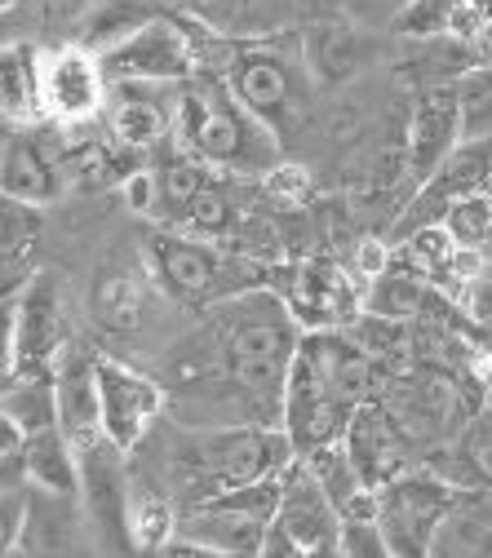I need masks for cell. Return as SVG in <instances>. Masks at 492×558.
I'll return each instance as SVG.
<instances>
[{
    "label": "cell",
    "mask_w": 492,
    "mask_h": 558,
    "mask_svg": "<svg viewBox=\"0 0 492 558\" xmlns=\"http://www.w3.org/2000/svg\"><path fill=\"white\" fill-rule=\"evenodd\" d=\"M302 324L271 284L223 298L160 360L169 416L182 426H279Z\"/></svg>",
    "instance_id": "obj_1"
},
{
    "label": "cell",
    "mask_w": 492,
    "mask_h": 558,
    "mask_svg": "<svg viewBox=\"0 0 492 558\" xmlns=\"http://www.w3.org/2000/svg\"><path fill=\"white\" fill-rule=\"evenodd\" d=\"M461 14V0H408L404 10L391 14L386 32L395 40H431V36H453Z\"/></svg>",
    "instance_id": "obj_33"
},
{
    "label": "cell",
    "mask_w": 492,
    "mask_h": 558,
    "mask_svg": "<svg viewBox=\"0 0 492 558\" xmlns=\"http://www.w3.org/2000/svg\"><path fill=\"white\" fill-rule=\"evenodd\" d=\"M143 156L147 151L120 143L111 129L107 137H85V143L67 137V169H72V186L81 191H120L133 169H143Z\"/></svg>",
    "instance_id": "obj_27"
},
{
    "label": "cell",
    "mask_w": 492,
    "mask_h": 558,
    "mask_svg": "<svg viewBox=\"0 0 492 558\" xmlns=\"http://www.w3.org/2000/svg\"><path fill=\"white\" fill-rule=\"evenodd\" d=\"M337 554H346V558H391V545H386V532H382L377 519H346Z\"/></svg>",
    "instance_id": "obj_37"
},
{
    "label": "cell",
    "mask_w": 492,
    "mask_h": 558,
    "mask_svg": "<svg viewBox=\"0 0 492 558\" xmlns=\"http://www.w3.org/2000/svg\"><path fill=\"white\" fill-rule=\"evenodd\" d=\"M223 76H227L231 94L285 147L298 143L302 133H311V124L320 116V85L307 66L298 27L266 36V40H240Z\"/></svg>",
    "instance_id": "obj_5"
},
{
    "label": "cell",
    "mask_w": 492,
    "mask_h": 558,
    "mask_svg": "<svg viewBox=\"0 0 492 558\" xmlns=\"http://www.w3.org/2000/svg\"><path fill=\"white\" fill-rule=\"evenodd\" d=\"M156 14H160L156 0H89V10L81 14L76 27V45L107 53L120 40H129L137 27H147Z\"/></svg>",
    "instance_id": "obj_29"
},
{
    "label": "cell",
    "mask_w": 492,
    "mask_h": 558,
    "mask_svg": "<svg viewBox=\"0 0 492 558\" xmlns=\"http://www.w3.org/2000/svg\"><path fill=\"white\" fill-rule=\"evenodd\" d=\"M40 204H27L19 195L0 191V293H5L10 279H27V257L40 244Z\"/></svg>",
    "instance_id": "obj_31"
},
{
    "label": "cell",
    "mask_w": 492,
    "mask_h": 558,
    "mask_svg": "<svg viewBox=\"0 0 492 558\" xmlns=\"http://www.w3.org/2000/svg\"><path fill=\"white\" fill-rule=\"evenodd\" d=\"M0 120L32 129L49 120L45 107V53L32 40L0 45Z\"/></svg>",
    "instance_id": "obj_25"
},
{
    "label": "cell",
    "mask_w": 492,
    "mask_h": 558,
    "mask_svg": "<svg viewBox=\"0 0 492 558\" xmlns=\"http://www.w3.org/2000/svg\"><path fill=\"white\" fill-rule=\"evenodd\" d=\"M444 227L457 240V248H492V199H488V191L457 195L444 214Z\"/></svg>",
    "instance_id": "obj_35"
},
{
    "label": "cell",
    "mask_w": 492,
    "mask_h": 558,
    "mask_svg": "<svg viewBox=\"0 0 492 558\" xmlns=\"http://www.w3.org/2000/svg\"><path fill=\"white\" fill-rule=\"evenodd\" d=\"M160 448L152 452V470L143 474L178 501V510H191L231 487L285 474L298 461L293 439L279 426H182L169 416V426L156 435Z\"/></svg>",
    "instance_id": "obj_2"
},
{
    "label": "cell",
    "mask_w": 492,
    "mask_h": 558,
    "mask_svg": "<svg viewBox=\"0 0 492 558\" xmlns=\"http://www.w3.org/2000/svg\"><path fill=\"white\" fill-rule=\"evenodd\" d=\"M431 293H435V284H431L427 275H417L412 266H404L399 257H391V266L364 284V311L412 324L421 311H427Z\"/></svg>",
    "instance_id": "obj_32"
},
{
    "label": "cell",
    "mask_w": 492,
    "mask_h": 558,
    "mask_svg": "<svg viewBox=\"0 0 492 558\" xmlns=\"http://www.w3.org/2000/svg\"><path fill=\"white\" fill-rule=\"evenodd\" d=\"M404 53L395 58V81L408 85L412 94L421 89H448L457 85L461 72L483 62L479 45L466 36H431V40H399Z\"/></svg>",
    "instance_id": "obj_24"
},
{
    "label": "cell",
    "mask_w": 492,
    "mask_h": 558,
    "mask_svg": "<svg viewBox=\"0 0 492 558\" xmlns=\"http://www.w3.org/2000/svg\"><path fill=\"white\" fill-rule=\"evenodd\" d=\"M160 284L152 266H129V262H116L107 270H98L94 289H89V311L98 319V328L107 332H137L147 319H152V302H156Z\"/></svg>",
    "instance_id": "obj_21"
},
{
    "label": "cell",
    "mask_w": 492,
    "mask_h": 558,
    "mask_svg": "<svg viewBox=\"0 0 492 558\" xmlns=\"http://www.w3.org/2000/svg\"><path fill=\"white\" fill-rule=\"evenodd\" d=\"M377 386L373 360L364 345L350 337V328L337 332H302V345L293 355L289 381H285V408H279V430L298 448V457L315 452L320 444H333L346 435Z\"/></svg>",
    "instance_id": "obj_3"
},
{
    "label": "cell",
    "mask_w": 492,
    "mask_h": 558,
    "mask_svg": "<svg viewBox=\"0 0 492 558\" xmlns=\"http://www.w3.org/2000/svg\"><path fill=\"white\" fill-rule=\"evenodd\" d=\"M391 257H395V244L386 235H360L356 240V253H350V266H356V275L369 284L373 275H382L391 266Z\"/></svg>",
    "instance_id": "obj_41"
},
{
    "label": "cell",
    "mask_w": 492,
    "mask_h": 558,
    "mask_svg": "<svg viewBox=\"0 0 492 558\" xmlns=\"http://www.w3.org/2000/svg\"><path fill=\"white\" fill-rule=\"evenodd\" d=\"M156 151L160 156L152 160V173H156V218H152V227H187L195 199L204 195V186L214 182L218 169L195 160L191 151H182L173 137Z\"/></svg>",
    "instance_id": "obj_26"
},
{
    "label": "cell",
    "mask_w": 492,
    "mask_h": 558,
    "mask_svg": "<svg viewBox=\"0 0 492 558\" xmlns=\"http://www.w3.org/2000/svg\"><path fill=\"white\" fill-rule=\"evenodd\" d=\"M98 399H103V435L133 457L147 435L169 416V390L160 377L137 373L111 355H98Z\"/></svg>",
    "instance_id": "obj_9"
},
{
    "label": "cell",
    "mask_w": 492,
    "mask_h": 558,
    "mask_svg": "<svg viewBox=\"0 0 492 558\" xmlns=\"http://www.w3.org/2000/svg\"><path fill=\"white\" fill-rule=\"evenodd\" d=\"M23 448H27V426L10 408H0V457H19L23 461Z\"/></svg>",
    "instance_id": "obj_42"
},
{
    "label": "cell",
    "mask_w": 492,
    "mask_h": 558,
    "mask_svg": "<svg viewBox=\"0 0 492 558\" xmlns=\"http://www.w3.org/2000/svg\"><path fill=\"white\" fill-rule=\"evenodd\" d=\"M275 523L293 536L302 558H324V554H337V545H341V514L302 457L279 474Z\"/></svg>",
    "instance_id": "obj_14"
},
{
    "label": "cell",
    "mask_w": 492,
    "mask_h": 558,
    "mask_svg": "<svg viewBox=\"0 0 492 558\" xmlns=\"http://www.w3.org/2000/svg\"><path fill=\"white\" fill-rule=\"evenodd\" d=\"M98 58L107 81H137V85H182L200 72L182 14L173 19L156 14L147 27H137L129 40H120Z\"/></svg>",
    "instance_id": "obj_10"
},
{
    "label": "cell",
    "mask_w": 492,
    "mask_h": 558,
    "mask_svg": "<svg viewBox=\"0 0 492 558\" xmlns=\"http://www.w3.org/2000/svg\"><path fill=\"white\" fill-rule=\"evenodd\" d=\"M14 315H19V373H53L62 345L72 341V328H67L58 279L49 270H32L14 289Z\"/></svg>",
    "instance_id": "obj_15"
},
{
    "label": "cell",
    "mask_w": 492,
    "mask_h": 558,
    "mask_svg": "<svg viewBox=\"0 0 492 558\" xmlns=\"http://www.w3.org/2000/svg\"><path fill=\"white\" fill-rule=\"evenodd\" d=\"M271 289L289 302L302 332H337L364 315V279L356 266H341L324 253L279 262Z\"/></svg>",
    "instance_id": "obj_7"
},
{
    "label": "cell",
    "mask_w": 492,
    "mask_h": 558,
    "mask_svg": "<svg viewBox=\"0 0 492 558\" xmlns=\"http://www.w3.org/2000/svg\"><path fill=\"white\" fill-rule=\"evenodd\" d=\"M298 14H302V23L341 19V14H350V0H298Z\"/></svg>",
    "instance_id": "obj_43"
},
{
    "label": "cell",
    "mask_w": 492,
    "mask_h": 558,
    "mask_svg": "<svg viewBox=\"0 0 492 558\" xmlns=\"http://www.w3.org/2000/svg\"><path fill=\"white\" fill-rule=\"evenodd\" d=\"M19 377V315L14 298L0 293V390Z\"/></svg>",
    "instance_id": "obj_38"
},
{
    "label": "cell",
    "mask_w": 492,
    "mask_h": 558,
    "mask_svg": "<svg viewBox=\"0 0 492 558\" xmlns=\"http://www.w3.org/2000/svg\"><path fill=\"white\" fill-rule=\"evenodd\" d=\"M67 182H72V169H67V137L45 133L40 124L14 133L5 151H0V191L19 195L27 204H53Z\"/></svg>",
    "instance_id": "obj_16"
},
{
    "label": "cell",
    "mask_w": 492,
    "mask_h": 558,
    "mask_svg": "<svg viewBox=\"0 0 492 558\" xmlns=\"http://www.w3.org/2000/svg\"><path fill=\"white\" fill-rule=\"evenodd\" d=\"M457 143H461V111H457L453 85L412 94V107L404 120V165L412 182H427Z\"/></svg>",
    "instance_id": "obj_19"
},
{
    "label": "cell",
    "mask_w": 492,
    "mask_h": 558,
    "mask_svg": "<svg viewBox=\"0 0 492 558\" xmlns=\"http://www.w3.org/2000/svg\"><path fill=\"white\" fill-rule=\"evenodd\" d=\"M120 199H124V208H129L133 218H143V222H152V218H156V173H152V165L133 169V173L124 178Z\"/></svg>",
    "instance_id": "obj_39"
},
{
    "label": "cell",
    "mask_w": 492,
    "mask_h": 558,
    "mask_svg": "<svg viewBox=\"0 0 492 558\" xmlns=\"http://www.w3.org/2000/svg\"><path fill=\"white\" fill-rule=\"evenodd\" d=\"M143 253H147V266L156 275L160 293L173 306H187L195 315L223 298L266 289L275 279V270L266 262H253L223 240H208V235H195L182 227H152Z\"/></svg>",
    "instance_id": "obj_6"
},
{
    "label": "cell",
    "mask_w": 492,
    "mask_h": 558,
    "mask_svg": "<svg viewBox=\"0 0 492 558\" xmlns=\"http://www.w3.org/2000/svg\"><path fill=\"white\" fill-rule=\"evenodd\" d=\"M298 36H302V53H307V66H311L320 94L356 85L377 62V36L356 14L302 23Z\"/></svg>",
    "instance_id": "obj_13"
},
{
    "label": "cell",
    "mask_w": 492,
    "mask_h": 558,
    "mask_svg": "<svg viewBox=\"0 0 492 558\" xmlns=\"http://www.w3.org/2000/svg\"><path fill=\"white\" fill-rule=\"evenodd\" d=\"M488 173H492V137H461V143L444 156V165L427 182H417V186L448 208L457 195L483 191Z\"/></svg>",
    "instance_id": "obj_30"
},
{
    "label": "cell",
    "mask_w": 492,
    "mask_h": 558,
    "mask_svg": "<svg viewBox=\"0 0 492 558\" xmlns=\"http://www.w3.org/2000/svg\"><path fill=\"white\" fill-rule=\"evenodd\" d=\"M341 439H346L350 457H356L364 483H373V487L391 483L395 474H404L408 465L421 461L417 444H412L408 430L399 426V416H395V412L386 408V399H377V395H369V403H364L356 416H350V426H346Z\"/></svg>",
    "instance_id": "obj_17"
},
{
    "label": "cell",
    "mask_w": 492,
    "mask_h": 558,
    "mask_svg": "<svg viewBox=\"0 0 492 558\" xmlns=\"http://www.w3.org/2000/svg\"><path fill=\"white\" fill-rule=\"evenodd\" d=\"M173 143L218 173H236L249 182H262L285 156V143L231 94L223 72H195L178 85Z\"/></svg>",
    "instance_id": "obj_4"
},
{
    "label": "cell",
    "mask_w": 492,
    "mask_h": 558,
    "mask_svg": "<svg viewBox=\"0 0 492 558\" xmlns=\"http://www.w3.org/2000/svg\"><path fill=\"white\" fill-rule=\"evenodd\" d=\"M53 390H58V426L76 452L103 444V399H98V355L89 345L67 341L53 364Z\"/></svg>",
    "instance_id": "obj_18"
},
{
    "label": "cell",
    "mask_w": 492,
    "mask_h": 558,
    "mask_svg": "<svg viewBox=\"0 0 492 558\" xmlns=\"http://www.w3.org/2000/svg\"><path fill=\"white\" fill-rule=\"evenodd\" d=\"M27 519V497H19V487H0V554H19Z\"/></svg>",
    "instance_id": "obj_40"
},
{
    "label": "cell",
    "mask_w": 492,
    "mask_h": 558,
    "mask_svg": "<svg viewBox=\"0 0 492 558\" xmlns=\"http://www.w3.org/2000/svg\"><path fill=\"white\" fill-rule=\"evenodd\" d=\"M19 483H27L23 461L19 457H0V487H19Z\"/></svg>",
    "instance_id": "obj_44"
},
{
    "label": "cell",
    "mask_w": 492,
    "mask_h": 558,
    "mask_svg": "<svg viewBox=\"0 0 492 558\" xmlns=\"http://www.w3.org/2000/svg\"><path fill=\"white\" fill-rule=\"evenodd\" d=\"M19 5H23V0H0V14H14Z\"/></svg>",
    "instance_id": "obj_45"
},
{
    "label": "cell",
    "mask_w": 492,
    "mask_h": 558,
    "mask_svg": "<svg viewBox=\"0 0 492 558\" xmlns=\"http://www.w3.org/2000/svg\"><path fill=\"white\" fill-rule=\"evenodd\" d=\"M23 474H27V487H49V493L81 497V452L72 439H67L62 426L27 435Z\"/></svg>",
    "instance_id": "obj_28"
},
{
    "label": "cell",
    "mask_w": 492,
    "mask_h": 558,
    "mask_svg": "<svg viewBox=\"0 0 492 558\" xmlns=\"http://www.w3.org/2000/svg\"><path fill=\"white\" fill-rule=\"evenodd\" d=\"M111 81L103 72V58L85 45H67L45 58V107L49 120L67 129H85L107 116Z\"/></svg>",
    "instance_id": "obj_12"
},
{
    "label": "cell",
    "mask_w": 492,
    "mask_h": 558,
    "mask_svg": "<svg viewBox=\"0 0 492 558\" xmlns=\"http://www.w3.org/2000/svg\"><path fill=\"white\" fill-rule=\"evenodd\" d=\"M173 98L178 85H137V81H111L107 98V129L120 143L137 151H156L173 137Z\"/></svg>",
    "instance_id": "obj_20"
},
{
    "label": "cell",
    "mask_w": 492,
    "mask_h": 558,
    "mask_svg": "<svg viewBox=\"0 0 492 558\" xmlns=\"http://www.w3.org/2000/svg\"><path fill=\"white\" fill-rule=\"evenodd\" d=\"M85 545H94V536H89L81 497L49 493V487H32L19 554H76Z\"/></svg>",
    "instance_id": "obj_22"
},
{
    "label": "cell",
    "mask_w": 492,
    "mask_h": 558,
    "mask_svg": "<svg viewBox=\"0 0 492 558\" xmlns=\"http://www.w3.org/2000/svg\"><path fill=\"white\" fill-rule=\"evenodd\" d=\"M129 457L103 439L81 452V506L85 523L98 549L107 554H129L133 532H129Z\"/></svg>",
    "instance_id": "obj_11"
},
{
    "label": "cell",
    "mask_w": 492,
    "mask_h": 558,
    "mask_svg": "<svg viewBox=\"0 0 492 558\" xmlns=\"http://www.w3.org/2000/svg\"><path fill=\"white\" fill-rule=\"evenodd\" d=\"M461 111V137H492V62H475L453 85Z\"/></svg>",
    "instance_id": "obj_34"
},
{
    "label": "cell",
    "mask_w": 492,
    "mask_h": 558,
    "mask_svg": "<svg viewBox=\"0 0 492 558\" xmlns=\"http://www.w3.org/2000/svg\"><path fill=\"white\" fill-rule=\"evenodd\" d=\"M483 191H488V199H492V173H488V186H483Z\"/></svg>",
    "instance_id": "obj_46"
},
{
    "label": "cell",
    "mask_w": 492,
    "mask_h": 558,
    "mask_svg": "<svg viewBox=\"0 0 492 558\" xmlns=\"http://www.w3.org/2000/svg\"><path fill=\"white\" fill-rule=\"evenodd\" d=\"M262 195L271 204H279V214H298L315 199V173L302 160H279L266 178H262Z\"/></svg>",
    "instance_id": "obj_36"
},
{
    "label": "cell",
    "mask_w": 492,
    "mask_h": 558,
    "mask_svg": "<svg viewBox=\"0 0 492 558\" xmlns=\"http://www.w3.org/2000/svg\"><path fill=\"white\" fill-rule=\"evenodd\" d=\"M182 14L200 19L218 36L231 40H266L279 32L302 27L298 0H178Z\"/></svg>",
    "instance_id": "obj_23"
},
{
    "label": "cell",
    "mask_w": 492,
    "mask_h": 558,
    "mask_svg": "<svg viewBox=\"0 0 492 558\" xmlns=\"http://www.w3.org/2000/svg\"><path fill=\"white\" fill-rule=\"evenodd\" d=\"M461 487L453 478H444L440 470H431L427 461L408 465L404 474H395L391 483H382V532H386V545L391 554H404V558H421L431 554V541L444 523V514L453 510Z\"/></svg>",
    "instance_id": "obj_8"
}]
</instances>
